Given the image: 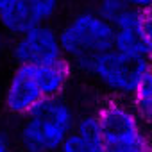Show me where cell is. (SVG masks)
Returning <instances> with one entry per match:
<instances>
[{
  "mask_svg": "<svg viewBox=\"0 0 152 152\" xmlns=\"http://www.w3.org/2000/svg\"><path fill=\"white\" fill-rule=\"evenodd\" d=\"M59 41L63 57L88 72L95 57L113 48L115 27L97 11H84L75 15L59 31Z\"/></svg>",
  "mask_w": 152,
  "mask_h": 152,
  "instance_id": "6da1fadb",
  "label": "cell"
},
{
  "mask_svg": "<svg viewBox=\"0 0 152 152\" xmlns=\"http://www.w3.org/2000/svg\"><path fill=\"white\" fill-rule=\"evenodd\" d=\"M73 125L75 116L70 104L59 97H48L25 116L20 143L25 152H59Z\"/></svg>",
  "mask_w": 152,
  "mask_h": 152,
  "instance_id": "7a4b0ae2",
  "label": "cell"
},
{
  "mask_svg": "<svg viewBox=\"0 0 152 152\" xmlns=\"http://www.w3.org/2000/svg\"><path fill=\"white\" fill-rule=\"evenodd\" d=\"M97 115L106 152H148V134L132 107L122 102H107Z\"/></svg>",
  "mask_w": 152,
  "mask_h": 152,
  "instance_id": "3957f363",
  "label": "cell"
},
{
  "mask_svg": "<svg viewBox=\"0 0 152 152\" xmlns=\"http://www.w3.org/2000/svg\"><path fill=\"white\" fill-rule=\"evenodd\" d=\"M150 64L152 61L147 57L131 56L113 47L95 57L88 72L109 91L122 97H132Z\"/></svg>",
  "mask_w": 152,
  "mask_h": 152,
  "instance_id": "277c9868",
  "label": "cell"
},
{
  "mask_svg": "<svg viewBox=\"0 0 152 152\" xmlns=\"http://www.w3.org/2000/svg\"><path fill=\"white\" fill-rule=\"evenodd\" d=\"M57 6L59 0H0V27L11 36H18L48 23Z\"/></svg>",
  "mask_w": 152,
  "mask_h": 152,
  "instance_id": "5b68a950",
  "label": "cell"
},
{
  "mask_svg": "<svg viewBox=\"0 0 152 152\" xmlns=\"http://www.w3.org/2000/svg\"><path fill=\"white\" fill-rule=\"evenodd\" d=\"M13 57L18 64H41L63 57L59 32L43 23L18 34L13 43Z\"/></svg>",
  "mask_w": 152,
  "mask_h": 152,
  "instance_id": "8992f818",
  "label": "cell"
},
{
  "mask_svg": "<svg viewBox=\"0 0 152 152\" xmlns=\"http://www.w3.org/2000/svg\"><path fill=\"white\" fill-rule=\"evenodd\" d=\"M43 91L32 64H18L7 83L4 93V106L15 116H27L41 100Z\"/></svg>",
  "mask_w": 152,
  "mask_h": 152,
  "instance_id": "52a82bcc",
  "label": "cell"
},
{
  "mask_svg": "<svg viewBox=\"0 0 152 152\" xmlns=\"http://www.w3.org/2000/svg\"><path fill=\"white\" fill-rule=\"evenodd\" d=\"M115 48L131 56H141L152 61L148 47L141 36L140 31V11L129 9L125 15H122L115 23Z\"/></svg>",
  "mask_w": 152,
  "mask_h": 152,
  "instance_id": "ba28073f",
  "label": "cell"
},
{
  "mask_svg": "<svg viewBox=\"0 0 152 152\" xmlns=\"http://www.w3.org/2000/svg\"><path fill=\"white\" fill-rule=\"evenodd\" d=\"M36 77L39 83V88L43 91V97H59L63 90L68 84L70 79V63L64 57H59L56 61L41 63V64H32Z\"/></svg>",
  "mask_w": 152,
  "mask_h": 152,
  "instance_id": "9c48e42d",
  "label": "cell"
},
{
  "mask_svg": "<svg viewBox=\"0 0 152 152\" xmlns=\"http://www.w3.org/2000/svg\"><path fill=\"white\" fill-rule=\"evenodd\" d=\"M131 99H132V109L138 113V116L143 122L152 124V64L145 72L143 79L140 81Z\"/></svg>",
  "mask_w": 152,
  "mask_h": 152,
  "instance_id": "30bf717a",
  "label": "cell"
},
{
  "mask_svg": "<svg viewBox=\"0 0 152 152\" xmlns=\"http://www.w3.org/2000/svg\"><path fill=\"white\" fill-rule=\"evenodd\" d=\"M59 152H106V148H104V143H95L81 136L77 131H72L63 141Z\"/></svg>",
  "mask_w": 152,
  "mask_h": 152,
  "instance_id": "8fae6325",
  "label": "cell"
},
{
  "mask_svg": "<svg viewBox=\"0 0 152 152\" xmlns=\"http://www.w3.org/2000/svg\"><path fill=\"white\" fill-rule=\"evenodd\" d=\"M129 9H131V6L125 0H97V4H95V11L111 23H115Z\"/></svg>",
  "mask_w": 152,
  "mask_h": 152,
  "instance_id": "7c38bea8",
  "label": "cell"
},
{
  "mask_svg": "<svg viewBox=\"0 0 152 152\" xmlns=\"http://www.w3.org/2000/svg\"><path fill=\"white\" fill-rule=\"evenodd\" d=\"M140 31H141V36H143V39L148 47L150 57H152V7L140 11Z\"/></svg>",
  "mask_w": 152,
  "mask_h": 152,
  "instance_id": "4fadbf2b",
  "label": "cell"
},
{
  "mask_svg": "<svg viewBox=\"0 0 152 152\" xmlns=\"http://www.w3.org/2000/svg\"><path fill=\"white\" fill-rule=\"evenodd\" d=\"M125 2L136 11H145L152 7V0H125Z\"/></svg>",
  "mask_w": 152,
  "mask_h": 152,
  "instance_id": "5bb4252c",
  "label": "cell"
},
{
  "mask_svg": "<svg viewBox=\"0 0 152 152\" xmlns=\"http://www.w3.org/2000/svg\"><path fill=\"white\" fill-rule=\"evenodd\" d=\"M0 152H11V148H9V145H7V141H6V138L0 134Z\"/></svg>",
  "mask_w": 152,
  "mask_h": 152,
  "instance_id": "9a60e30c",
  "label": "cell"
},
{
  "mask_svg": "<svg viewBox=\"0 0 152 152\" xmlns=\"http://www.w3.org/2000/svg\"><path fill=\"white\" fill-rule=\"evenodd\" d=\"M148 152H152V136H148Z\"/></svg>",
  "mask_w": 152,
  "mask_h": 152,
  "instance_id": "2e32d148",
  "label": "cell"
}]
</instances>
